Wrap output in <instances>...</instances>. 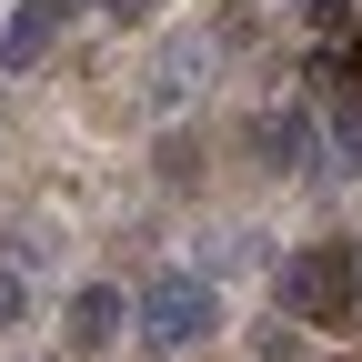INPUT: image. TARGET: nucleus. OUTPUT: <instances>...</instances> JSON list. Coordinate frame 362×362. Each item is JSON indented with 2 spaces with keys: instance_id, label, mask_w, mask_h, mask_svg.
Here are the masks:
<instances>
[{
  "instance_id": "9b49d317",
  "label": "nucleus",
  "mask_w": 362,
  "mask_h": 362,
  "mask_svg": "<svg viewBox=\"0 0 362 362\" xmlns=\"http://www.w3.org/2000/svg\"><path fill=\"white\" fill-rule=\"evenodd\" d=\"M332 71H342V81H352V101H362V40H352V51H342V61H332Z\"/></svg>"
},
{
  "instance_id": "7ed1b4c3",
  "label": "nucleus",
  "mask_w": 362,
  "mask_h": 362,
  "mask_svg": "<svg viewBox=\"0 0 362 362\" xmlns=\"http://www.w3.org/2000/svg\"><path fill=\"white\" fill-rule=\"evenodd\" d=\"M221 51H232V21H211V30H171L161 61H151V101H161V111H192Z\"/></svg>"
},
{
  "instance_id": "f257e3e1",
  "label": "nucleus",
  "mask_w": 362,
  "mask_h": 362,
  "mask_svg": "<svg viewBox=\"0 0 362 362\" xmlns=\"http://www.w3.org/2000/svg\"><path fill=\"white\" fill-rule=\"evenodd\" d=\"M282 302H292V322H352L362 312V252H342V242H302L292 262H282Z\"/></svg>"
},
{
  "instance_id": "0eeeda50",
  "label": "nucleus",
  "mask_w": 362,
  "mask_h": 362,
  "mask_svg": "<svg viewBox=\"0 0 362 362\" xmlns=\"http://www.w3.org/2000/svg\"><path fill=\"white\" fill-rule=\"evenodd\" d=\"M322 141H332L342 171H362V101H352V90H342V101H322Z\"/></svg>"
},
{
  "instance_id": "f03ea898",
  "label": "nucleus",
  "mask_w": 362,
  "mask_h": 362,
  "mask_svg": "<svg viewBox=\"0 0 362 362\" xmlns=\"http://www.w3.org/2000/svg\"><path fill=\"white\" fill-rule=\"evenodd\" d=\"M141 322H151V342H161V352H192V342H211V322H221L211 272H161V282L141 292Z\"/></svg>"
},
{
  "instance_id": "39448f33",
  "label": "nucleus",
  "mask_w": 362,
  "mask_h": 362,
  "mask_svg": "<svg viewBox=\"0 0 362 362\" xmlns=\"http://www.w3.org/2000/svg\"><path fill=\"white\" fill-rule=\"evenodd\" d=\"M242 141H252V161H262V171H302L312 151H322V121H302V111H262Z\"/></svg>"
},
{
  "instance_id": "1a4fd4ad",
  "label": "nucleus",
  "mask_w": 362,
  "mask_h": 362,
  "mask_svg": "<svg viewBox=\"0 0 362 362\" xmlns=\"http://www.w3.org/2000/svg\"><path fill=\"white\" fill-rule=\"evenodd\" d=\"M21 312H30V282H21V262H0V332L21 322Z\"/></svg>"
},
{
  "instance_id": "6e6552de",
  "label": "nucleus",
  "mask_w": 362,
  "mask_h": 362,
  "mask_svg": "<svg viewBox=\"0 0 362 362\" xmlns=\"http://www.w3.org/2000/svg\"><path fill=\"white\" fill-rule=\"evenodd\" d=\"M202 272H262V232H211L202 242Z\"/></svg>"
},
{
  "instance_id": "20e7f679",
  "label": "nucleus",
  "mask_w": 362,
  "mask_h": 362,
  "mask_svg": "<svg viewBox=\"0 0 362 362\" xmlns=\"http://www.w3.org/2000/svg\"><path fill=\"white\" fill-rule=\"evenodd\" d=\"M81 21V0H21L11 21H0V81H21V71H40L61 51V30Z\"/></svg>"
},
{
  "instance_id": "9d476101",
  "label": "nucleus",
  "mask_w": 362,
  "mask_h": 362,
  "mask_svg": "<svg viewBox=\"0 0 362 362\" xmlns=\"http://www.w3.org/2000/svg\"><path fill=\"white\" fill-rule=\"evenodd\" d=\"M101 11H111V21H151L161 0H101Z\"/></svg>"
},
{
  "instance_id": "423d86ee",
  "label": "nucleus",
  "mask_w": 362,
  "mask_h": 362,
  "mask_svg": "<svg viewBox=\"0 0 362 362\" xmlns=\"http://www.w3.org/2000/svg\"><path fill=\"white\" fill-rule=\"evenodd\" d=\"M61 332H71V352H101V342L121 332V292H111V282H81V292H71V322H61Z\"/></svg>"
}]
</instances>
